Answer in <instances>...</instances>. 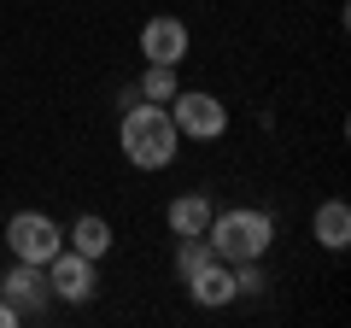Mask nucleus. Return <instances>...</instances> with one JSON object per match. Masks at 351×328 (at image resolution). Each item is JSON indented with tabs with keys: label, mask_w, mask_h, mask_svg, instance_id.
Returning a JSON list of instances; mask_svg holds the SVG:
<instances>
[{
	"label": "nucleus",
	"mask_w": 351,
	"mask_h": 328,
	"mask_svg": "<svg viewBox=\"0 0 351 328\" xmlns=\"http://www.w3.org/2000/svg\"><path fill=\"white\" fill-rule=\"evenodd\" d=\"M117 141H123V159L135 170H164L176 164V117L170 106H152V100H129L123 106V124H117Z\"/></svg>",
	"instance_id": "f257e3e1"
},
{
	"label": "nucleus",
	"mask_w": 351,
	"mask_h": 328,
	"mask_svg": "<svg viewBox=\"0 0 351 328\" xmlns=\"http://www.w3.org/2000/svg\"><path fill=\"white\" fill-rule=\"evenodd\" d=\"M205 240H211V253L223 258V264H246V258H263L269 246H276V217L258 211V205H234V211L205 223Z\"/></svg>",
	"instance_id": "f03ea898"
},
{
	"label": "nucleus",
	"mask_w": 351,
	"mask_h": 328,
	"mask_svg": "<svg viewBox=\"0 0 351 328\" xmlns=\"http://www.w3.org/2000/svg\"><path fill=\"white\" fill-rule=\"evenodd\" d=\"M170 117H176L182 141H223V129H228V106L217 94H199V89H176Z\"/></svg>",
	"instance_id": "7ed1b4c3"
},
{
	"label": "nucleus",
	"mask_w": 351,
	"mask_h": 328,
	"mask_svg": "<svg viewBox=\"0 0 351 328\" xmlns=\"http://www.w3.org/2000/svg\"><path fill=\"white\" fill-rule=\"evenodd\" d=\"M6 246H12L18 264H47V258L64 246V229L53 223L47 211H18L12 223H6Z\"/></svg>",
	"instance_id": "20e7f679"
},
{
	"label": "nucleus",
	"mask_w": 351,
	"mask_h": 328,
	"mask_svg": "<svg viewBox=\"0 0 351 328\" xmlns=\"http://www.w3.org/2000/svg\"><path fill=\"white\" fill-rule=\"evenodd\" d=\"M47 288H53V299H64V305H88L94 293H100L94 258H82V253H71V246H59V253L47 258Z\"/></svg>",
	"instance_id": "39448f33"
},
{
	"label": "nucleus",
	"mask_w": 351,
	"mask_h": 328,
	"mask_svg": "<svg viewBox=\"0 0 351 328\" xmlns=\"http://www.w3.org/2000/svg\"><path fill=\"white\" fill-rule=\"evenodd\" d=\"M0 299L12 305L18 316H29V311H47L53 305V288H47V264H12L6 276H0Z\"/></svg>",
	"instance_id": "423d86ee"
},
{
	"label": "nucleus",
	"mask_w": 351,
	"mask_h": 328,
	"mask_svg": "<svg viewBox=\"0 0 351 328\" xmlns=\"http://www.w3.org/2000/svg\"><path fill=\"white\" fill-rule=\"evenodd\" d=\"M141 53H147V65H182L188 59V24L182 18H147L141 24Z\"/></svg>",
	"instance_id": "0eeeda50"
},
{
	"label": "nucleus",
	"mask_w": 351,
	"mask_h": 328,
	"mask_svg": "<svg viewBox=\"0 0 351 328\" xmlns=\"http://www.w3.org/2000/svg\"><path fill=\"white\" fill-rule=\"evenodd\" d=\"M188 299L205 305V311H217V305H234V264L211 258L205 270H193V276H188Z\"/></svg>",
	"instance_id": "6e6552de"
},
{
	"label": "nucleus",
	"mask_w": 351,
	"mask_h": 328,
	"mask_svg": "<svg viewBox=\"0 0 351 328\" xmlns=\"http://www.w3.org/2000/svg\"><path fill=\"white\" fill-rule=\"evenodd\" d=\"M311 235L322 240L328 253H346V246H351V205L346 200H322L311 211Z\"/></svg>",
	"instance_id": "1a4fd4ad"
},
{
	"label": "nucleus",
	"mask_w": 351,
	"mask_h": 328,
	"mask_svg": "<svg viewBox=\"0 0 351 328\" xmlns=\"http://www.w3.org/2000/svg\"><path fill=\"white\" fill-rule=\"evenodd\" d=\"M64 246L100 264V258L112 253V223H106V217H94V211H88V217H76V223L64 229Z\"/></svg>",
	"instance_id": "9d476101"
},
{
	"label": "nucleus",
	"mask_w": 351,
	"mask_h": 328,
	"mask_svg": "<svg viewBox=\"0 0 351 328\" xmlns=\"http://www.w3.org/2000/svg\"><path fill=\"white\" fill-rule=\"evenodd\" d=\"M164 223H170V235H205V223H211V200H205V194H182V200H170Z\"/></svg>",
	"instance_id": "9b49d317"
},
{
	"label": "nucleus",
	"mask_w": 351,
	"mask_h": 328,
	"mask_svg": "<svg viewBox=\"0 0 351 328\" xmlns=\"http://www.w3.org/2000/svg\"><path fill=\"white\" fill-rule=\"evenodd\" d=\"M135 100H152V106H170L176 100V65H147L135 82Z\"/></svg>",
	"instance_id": "f8f14e48"
},
{
	"label": "nucleus",
	"mask_w": 351,
	"mask_h": 328,
	"mask_svg": "<svg viewBox=\"0 0 351 328\" xmlns=\"http://www.w3.org/2000/svg\"><path fill=\"white\" fill-rule=\"evenodd\" d=\"M211 240H205V235H176V276H182V281H188L193 276V270H205V264H211Z\"/></svg>",
	"instance_id": "ddd939ff"
},
{
	"label": "nucleus",
	"mask_w": 351,
	"mask_h": 328,
	"mask_svg": "<svg viewBox=\"0 0 351 328\" xmlns=\"http://www.w3.org/2000/svg\"><path fill=\"white\" fill-rule=\"evenodd\" d=\"M18 323H24V316H18V311H12V305L0 299V328H18Z\"/></svg>",
	"instance_id": "4468645a"
}]
</instances>
